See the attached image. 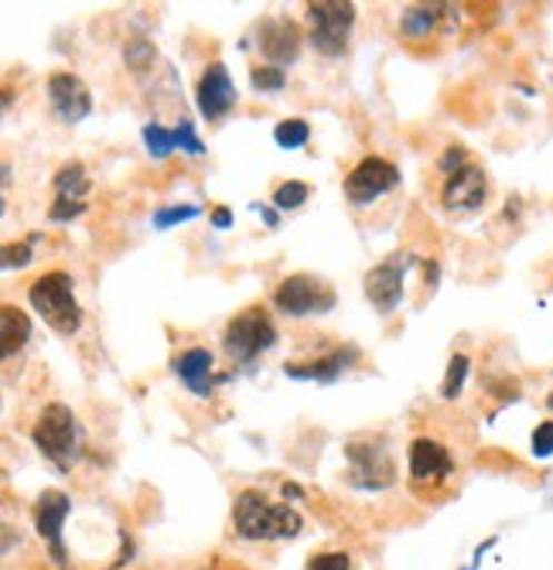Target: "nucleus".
Returning a JSON list of instances; mask_svg holds the SVG:
<instances>
[{
	"mask_svg": "<svg viewBox=\"0 0 553 570\" xmlns=\"http://www.w3.org/2000/svg\"><path fill=\"white\" fill-rule=\"evenodd\" d=\"M233 527L243 540H294L305 520L280 502H270L260 489H243L233 502Z\"/></svg>",
	"mask_w": 553,
	"mask_h": 570,
	"instance_id": "nucleus-1",
	"label": "nucleus"
},
{
	"mask_svg": "<svg viewBox=\"0 0 553 570\" xmlns=\"http://www.w3.org/2000/svg\"><path fill=\"white\" fill-rule=\"evenodd\" d=\"M31 441L59 472H69L82 454V428H79V417L72 413V406L48 403L41 410L38 424L31 428Z\"/></svg>",
	"mask_w": 553,
	"mask_h": 570,
	"instance_id": "nucleus-2",
	"label": "nucleus"
},
{
	"mask_svg": "<svg viewBox=\"0 0 553 570\" xmlns=\"http://www.w3.org/2000/svg\"><path fill=\"white\" fill-rule=\"evenodd\" d=\"M28 304L41 315V322L59 332V335H76L82 325V307L76 301L72 277L66 271H48L28 287Z\"/></svg>",
	"mask_w": 553,
	"mask_h": 570,
	"instance_id": "nucleus-3",
	"label": "nucleus"
},
{
	"mask_svg": "<svg viewBox=\"0 0 553 570\" xmlns=\"http://www.w3.org/2000/svg\"><path fill=\"white\" fill-rule=\"evenodd\" d=\"M274 345H277V328L264 307H246L223 332V348L236 366H254Z\"/></svg>",
	"mask_w": 553,
	"mask_h": 570,
	"instance_id": "nucleus-4",
	"label": "nucleus"
},
{
	"mask_svg": "<svg viewBox=\"0 0 553 570\" xmlns=\"http://www.w3.org/2000/svg\"><path fill=\"white\" fill-rule=\"evenodd\" d=\"M352 24H356V4L348 0H312L308 4V41L328 59H338L348 48Z\"/></svg>",
	"mask_w": 553,
	"mask_h": 570,
	"instance_id": "nucleus-5",
	"label": "nucleus"
},
{
	"mask_svg": "<svg viewBox=\"0 0 553 570\" xmlns=\"http://www.w3.org/2000/svg\"><path fill=\"white\" fill-rule=\"evenodd\" d=\"M274 307L284 311L287 318H308V315H328L335 307V291L315 274H290L274 291Z\"/></svg>",
	"mask_w": 553,
	"mask_h": 570,
	"instance_id": "nucleus-6",
	"label": "nucleus"
},
{
	"mask_svg": "<svg viewBox=\"0 0 553 570\" xmlns=\"http://www.w3.org/2000/svg\"><path fill=\"white\" fill-rule=\"evenodd\" d=\"M345 458H348V482L356 489H386L396 479L393 469V458L383 444H363V441H352L345 444Z\"/></svg>",
	"mask_w": 553,
	"mask_h": 570,
	"instance_id": "nucleus-7",
	"label": "nucleus"
},
{
	"mask_svg": "<svg viewBox=\"0 0 553 570\" xmlns=\"http://www.w3.org/2000/svg\"><path fill=\"white\" fill-rule=\"evenodd\" d=\"M396 185H399V168L393 161H386V158H373V154H369V158H363L356 168L348 171L345 198L363 209V205H373L376 198H383Z\"/></svg>",
	"mask_w": 553,
	"mask_h": 570,
	"instance_id": "nucleus-8",
	"label": "nucleus"
},
{
	"mask_svg": "<svg viewBox=\"0 0 553 570\" xmlns=\"http://www.w3.org/2000/svg\"><path fill=\"white\" fill-rule=\"evenodd\" d=\"M414 264L411 253H393L386 256L383 264H376L366 281H363V291L369 297V304L379 311V315H389V311L404 301V277H407V267Z\"/></svg>",
	"mask_w": 553,
	"mask_h": 570,
	"instance_id": "nucleus-9",
	"label": "nucleus"
},
{
	"mask_svg": "<svg viewBox=\"0 0 553 570\" xmlns=\"http://www.w3.org/2000/svg\"><path fill=\"white\" fill-rule=\"evenodd\" d=\"M195 107L209 124L223 120L233 107H236V86L229 79V69L223 62H213L203 79L195 86Z\"/></svg>",
	"mask_w": 553,
	"mask_h": 570,
	"instance_id": "nucleus-10",
	"label": "nucleus"
},
{
	"mask_svg": "<svg viewBox=\"0 0 553 570\" xmlns=\"http://www.w3.org/2000/svg\"><path fill=\"white\" fill-rule=\"evenodd\" d=\"M48 99H52V110L62 124H82L92 114V92L72 72H52V79H48Z\"/></svg>",
	"mask_w": 553,
	"mask_h": 570,
	"instance_id": "nucleus-11",
	"label": "nucleus"
},
{
	"mask_svg": "<svg viewBox=\"0 0 553 570\" xmlns=\"http://www.w3.org/2000/svg\"><path fill=\"white\" fill-rule=\"evenodd\" d=\"M488 195V178L478 165H465L462 171L447 175L441 188V205L447 213H475Z\"/></svg>",
	"mask_w": 553,
	"mask_h": 570,
	"instance_id": "nucleus-12",
	"label": "nucleus"
},
{
	"mask_svg": "<svg viewBox=\"0 0 553 570\" xmlns=\"http://www.w3.org/2000/svg\"><path fill=\"white\" fill-rule=\"evenodd\" d=\"M72 502L66 492L59 489H45L38 495V505H34V530L38 537L52 547V557L59 563H66V547H62V523H66V515H69Z\"/></svg>",
	"mask_w": 553,
	"mask_h": 570,
	"instance_id": "nucleus-13",
	"label": "nucleus"
},
{
	"mask_svg": "<svg viewBox=\"0 0 553 570\" xmlns=\"http://www.w3.org/2000/svg\"><path fill=\"white\" fill-rule=\"evenodd\" d=\"M455 472V458L434 438H414L411 441V479L414 485H441Z\"/></svg>",
	"mask_w": 553,
	"mask_h": 570,
	"instance_id": "nucleus-14",
	"label": "nucleus"
},
{
	"mask_svg": "<svg viewBox=\"0 0 553 570\" xmlns=\"http://www.w3.org/2000/svg\"><path fill=\"white\" fill-rule=\"evenodd\" d=\"M175 376L195 393V396H213L216 393V383H226V376H216V358L209 348L195 345V348H185L181 355H175L171 362Z\"/></svg>",
	"mask_w": 553,
	"mask_h": 570,
	"instance_id": "nucleus-15",
	"label": "nucleus"
},
{
	"mask_svg": "<svg viewBox=\"0 0 553 570\" xmlns=\"http://www.w3.org/2000/svg\"><path fill=\"white\" fill-rule=\"evenodd\" d=\"M300 41H305V35H300V28H297L290 18H267V21L260 24V38H257V45H260V51H264V59H267L270 66H277V69L297 62V56H300Z\"/></svg>",
	"mask_w": 553,
	"mask_h": 570,
	"instance_id": "nucleus-16",
	"label": "nucleus"
},
{
	"mask_svg": "<svg viewBox=\"0 0 553 570\" xmlns=\"http://www.w3.org/2000/svg\"><path fill=\"white\" fill-rule=\"evenodd\" d=\"M356 348H332L328 355H318L312 362H287L284 376L290 380H308V383H335L352 362H356Z\"/></svg>",
	"mask_w": 553,
	"mask_h": 570,
	"instance_id": "nucleus-17",
	"label": "nucleus"
},
{
	"mask_svg": "<svg viewBox=\"0 0 553 570\" xmlns=\"http://www.w3.org/2000/svg\"><path fill=\"white\" fill-rule=\"evenodd\" d=\"M0 338H4V358H14L28 345V338H31V318L24 315L21 307H14V304L0 307Z\"/></svg>",
	"mask_w": 553,
	"mask_h": 570,
	"instance_id": "nucleus-18",
	"label": "nucleus"
},
{
	"mask_svg": "<svg viewBox=\"0 0 553 570\" xmlns=\"http://www.w3.org/2000/svg\"><path fill=\"white\" fill-rule=\"evenodd\" d=\"M52 188H56V198H72V202H86L92 181H89V171L82 161H66L56 178H52Z\"/></svg>",
	"mask_w": 553,
	"mask_h": 570,
	"instance_id": "nucleus-19",
	"label": "nucleus"
},
{
	"mask_svg": "<svg viewBox=\"0 0 553 570\" xmlns=\"http://www.w3.org/2000/svg\"><path fill=\"white\" fill-rule=\"evenodd\" d=\"M444 11L447 8H441V4H411L404 11V18H399V31H404L407 38H427L441 24Z\"/></svg>",
	"mask_w": 553,
	"mask_h": 570,
	"instance_id": "nucleus-20",
	"label": "nucleus"
},
{
	"mask_svg": "<svg viewBox=\"0 0 553 570\" xmlns=\"http://www.w3.org/2000/svg\"><path fill=\"white\" fill-rule=\"evenodd\" d=\"M144 144H147V154L155 161H165L171 158V154L178 150V134L165 124H147L144 127Z\"/></svg>",
	"mask_w": 553,
	"mask_h": 570,
	"instance_id": "nucleus-21",
	"label": "nucleus"
},
{
	"mask_svg": "<svg viewBox=\"0 0 553 570\" xmlns=\"http://www.w3.org/2000/svg\"><path fill=\"white\" fill-rule=\"evenodd\" d=\"M468 373H472V358H468V355H451L447 373H444V380H441V396H444V400H458L462 390H465Z\"/></svg>",
	"mask_w": 553,
	"mask_h": 570,
	"instance_id": "nucleus-22",
	"label": "nucleus"
},
{
	"mask_svg": "<svg viewBox=\"0 0 553 570\" xmlns=\"http://www.w3.org/2000/svg\"><path fill=\"white\" fill-rule=\"evenodd\" d=\"M274 140H277V147H284V150H297V147H305V144L312 140V127H308V120H297V117L280 120V124L274 127Z\"/></svg>",
	"mask_w": 553,
	"mask_h": 570,
	"instance_id": "nucleus-23",
	"label": "nucleus"
},
{
	"mask_svg": "<svg viewBox=\"0 0 553 570\" xmlns=\"http://www.w3.org/2000/svg\"><path fill=\"white\" fill-rule=\"evenodd\" d=\"M308 195H312V188L305 181H284V185H277L270 202H274L277 213H294V209H300V205L308 202Z\"/></svg>",
	"mask_w": 553,
	"mask_h": 570,
	"instance_id": "nucleus-24",
	"label": "nucleus"
},
{
	"mask_svg": "<svg viewBox=\"0 0 553 570\" xmlns=\"http://www.w3.org/2000/svg\"><path fill=\"white\" fill-rule=\"evenodd\" d=\"M203 216V209L198 205H161V209L155 213V229H171L178 223H191Z\"/></svg>",
	"mask_w": 553,
	"mask_h": 570,
	"instance_id": "nucleus-25",
	"label": "nucleus"
},
{
	"mask_svg": "<svg viewBox=\"0 0 553 570\" xmlns=\"http://www.w3.org/2000/svg\"><path fill=\"white\" fill-rule=\"evenodd\" d=\"M249 82H254L257 92H280L287 86V76L277 66H254L249 69Z\"/></svg>",
	"mask_w": 553,
	"mask_h": 570,
	"instance_id": "nucleus-26",
	"label": "nucleus"
},
{
	"mask_svg": "<svg viewBox=\"0 0 553 570\" xmlns=\"http://www.w3.org/2000/svg\"><path fill=\"white\" fill-rule=\"evenodd\" d=\"M124 59H127V66H130L134 72H144L147 66H155L158 51H155V45H150L147 38H134V41L127 45V51H124Z\"/></svg>",
	"mask_w": 553,
	"mask_h": 570,
	"instance_id": "nucleus-27",
	"label": "nucleus"
},
{
	"mask_svg": "<svg viewBox=\"0 0 553 570\" xmlns=\"http://www.w3.org/2000/svg\"><path fill=\"white\" fill-rule=\"evenodd\" d=\"M175 134H178V150L191 154V158H203V154H206V144H203V137L195 134V124H191V120H181V124L175 127Z\"/></svg>",
	"mask_w": 553,
	"mask_h": 570,
	"instance_id": "nucleus-28",
	"label": "nucleus"
},
{
	"mask_svg": "<svg viewBox=\"0 0 553 570\" xmlns=\"http://www.w3.org/2000/svg\"><path fill=\"white\" fill-rule=\"evenodd\" d=\"M31 239L28 243H8L4 246V261H0V264H4V271H21V267H28L31 261H34V256H31Z\"/></svg>",
	"mask_w": 553,
	"mask_h": 570,
	"instance_id": "nucleus-29",
	"label": "nucleus"
},
{
	"mask_svg": "<svg viewBox=\"0 0 553 570\" xmlns=\"http://www.w3.org/2000/svg\"><path fill=\"white\" fill-rule=\"evenodd\" d=\"M89 209L86 202H72V198H56L52 209H48V219L52 223H69V219H79L82 213Z\"/></svg>",
	"mask_w": 553,
	"mask_h": 570,
	"instance_id": "nucleus-30",
	"label": "nucleus"
},
{
	"mask_svg": "<svg viewBox=\"0 0 553 570\" xmlns=\"http://www.w3.org/2000/svg\"><path fill=\"white\" fill-rule=\"evenodd\" d=\"M465 165H468V150H465L462 144L447 147V150L441 154V161H437V168H441L444 175H455V171H462Z\"/></svg>",
	"mask_w": 553,
	"mask_h": 570,
	"instance_id": "nucleus-31",
	"label": "nucleus"
},
{
	"mask_svg": "<svg viewBox=\"0 0 553 570\" xmlns=\"http://www.w3.org/2000/svg\"><path fill=\"white\" fill-rule=\"evenodd\" d=\"M533 454L536 458H550L553 454V421H543L536 431H533Z\"/></svg>",
	"mask_w": 553,
	"mask_h": 570,
	"instance_id": "nucleus-32",
	"label": "nucleus"
},
{
	"mask_svg": "<svg viewBox=\"0 0 553 570\" xmlns=\"http://www.w3.org/2000/svg\"><path fill=\"white\" fill-rule=\"evenodd\" d=\"M308 570H352V560L348 553H318L312 557Z\"/></svg>",
	"mask_w": 553,
	"mask_h": 570,
	"instance_id": "nucleus-33",
	"label": "nucleus"
},
{
	"mask_svg": "<svg viewBox=\"0 0 553 570\" xmlns=\"http://www.w3.org/2000/svg\"><path fill=\"white\" fill-rule=\"evenodd\" d=\"M213 226H216V229H229V226H233V213L226 209V205L213 209Z\"/></svg>",
	"mask_w": 553,
	"mask_h": 570,
	"instance_id": "nucleus-34",
	"label": "nucleus"
},
{
	"mask_svg": "<svg viewBox=\"0 0 553 570\" xmlns=\"http://www.w3.org/2000/svg\"><path fill=\"white\" fill-rule=\"evenodd\" d=\"M254 213H260L270 226H277V213H274V209H264V205H257V202H254Z\"/></svg>",
	"mask_w": 553,
	"mask_h": 570,
	"instance_id": "nucleus-35",
	"label": "nucleus"
},
{
	"mask_svg": "<svg viewBox=\"0 0 553 570\" xmlns=\"http://www.w3.org/2000/svg\"><path fill=\"white\" fill-rule=\"evenodd\" d=\"M284 495H287V499H300V489L287 482V485H284Z\"/></svg>",
	"mask_w": 553,
	"mask_h": 570,
	"instance_id": "nucleus-36",
	"label": "nucleus"
},
{
	"mask_svg": "<svg viewBox=\"0 0 553 570\" xmlns=\"http://www.w3.org/2000/svg\"><path fill=\"white\" fill-rule=\"evenodd\" d=\"M546 406H550V410H553V396H550V400H546Z\"/></svg>",
	"mask_w": 553,
	"mask_h": 570,
	"instance_id": "nucleus-37",
	"label": "nucleus"
}]
</instances>
